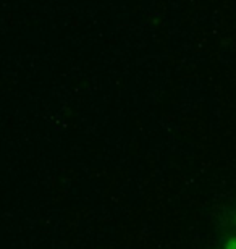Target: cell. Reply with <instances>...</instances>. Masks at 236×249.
I'll return each instance as SVG.
<instances>
[{"label": "cell", "instance_id": "cell-1", "mask_svg": "<svg viewBox=\"0 0 236 249\" xmlns=\"http://www.w3.org/2000/svg\"><path fill=\"white\" fill-rule=\"evenodd\" d=\"M225 249H236V236L230 238V240L227 241V245H225Z\"/></svg>", "mask_w": 236, "mask_h": 249}]
</instances>
